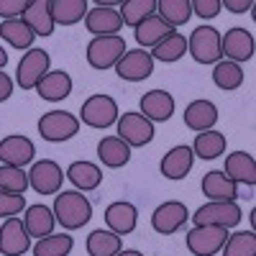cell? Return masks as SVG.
Returning <instances> with one entry per match:
<instances>
[{"mask_svg":"<svg viewBox=\"0 0 256 256\" xmlns=\"http://www.w3.org/2000/svg\"><path fill=\"white\" fill-rule=\"evenodd\" d=\"M28 6V0H0V18H20Z\"/></svg>","mask_w":256,"mask_h":256,"instance_id":"obj_42","label":"cell"},{"mask_svg":"<svg viewBox=\"0 0 256 256\" xmlns=\"http://www.w3.org/2000/svg\"><path fill=\"white\" fill-rule=\"evenodd\" d=\"M74 248V238L67 233H59V236H46L38 238V244L34 246V256H70V251Z\"/></svg>","mask_w":256,"mask_h":256,"instance_id":"obj_38","label":"cell"},{"mask_svg":"<svg viewBox=\"0 0 256 256\" xmlns=\"http://www.w3.org/2000/svg\"><path fill=\"white\" fill-rule=\"evenodd\" d=\"M118 138L128 146H146L154 138V123L141 113H123L118 118Z\"/></svg>","mask_w":256,"mask_h":256,"instance_id":"obj_11","label":"cell"},{"mask_svg":"<svg viewBox=\"0 0 256 256\" xmlns=\"http://www.w3.org/2000/svg\"><path fill=\"white\" fill-rule=\"evenodd\" d=\"M31 248V236L20 218H6L0 226V254L3 256H24Z\"/></svg>","mask_w":256,"mask_h":256,"instance_id":"obj_12","label":"cell"},{"mask_svg":"<svg viewBox=\"0 0 256 256\" xmlns=\"http://www.w3.org/2000/svg\"><path fill=\"white\" fill-rule=\"evenodd\" d=\"M116 256H144L141 251H136V248H120Z\"/></svg>","mask_w":256,"mask_h":256,"instance_id":"obj_45","label":"cell"},{"mask_svg":"<svg viewBox=\"0 0 256 256\" xmlns=\"http://www.w3.org/2000/svg\"><path fill=\"white\" fill-rule=\"evenodd\" d=\"M10 95H13V80L0 70V102H6Z\"/></svg>","mask_w":256,"mask_h":256,"instance_id":"obj_43","label":"cell"},{"mask_svg":"<svg viewBox=\"0 0 256 256\" xmlns=\"http://www.w3.org/2000/svg\"><path fill=\"white\" fill-rule=\"evenodd\" d=\"M6 64H8V52H6L3 46H0V70H3Z\"/></svg>","mask_w":256,"mask_h":256,"instance_id":"obj_46","label":"cell"},{"mask_svg":"<svg viewBox=\"0 0 256 256\" xmlns=\"http://www.w3.org/2000/svg\"><path fill=\"white\" fill-rule=\"evenodd\" d=\"M220 54L233 64L254 59V36H251V31H246L241 26L226 31V36H220Z\"/></svg>","mask_w":256,"mask_h":256,"instance_id":"obj_13","label":"cell"},{"mask_svg":"<svg viewBox=\"0 0 256 256\" xmlns=\"http://www.w3.org/2000/svg\"><path fill=\"white\" fill-rule=\"evenodd\" d=\"M192 13H198L200 18H216L220 13V0H190Z\"/></svg>","mask_w":256,"mask_h":256,"instance_id":"obj_41","label":"cell"},{"mask_svg":"<svg viewBox=\"0 0 256 256\" xmlns=\"http://www.w3.org/2000/svg\"><path fill=\"white\" fill-rule=\"evenodd\" d=\"M126 41L123 36H95L88 44V64L92 70H110L118 64V59L126 54Z\"/></svg>","mask_w":256,"mask_h":256,"instance_id":"obj_2","label":"cell"},{"mask_svg":"<svg viewBox=\"0 0 256 256\" xmlns=\"http://www.w3.org/2000/svg\"><path fill=\"white\" fill-rule=\"evenodd\" d=\"M120 236H116L113 230H92L88 236V244H84V248H88L90 256H116L120 251Z\"/></svg>","mask_w":256,"mask_h":256,"instance_id":"obj_31","label":"cell"},{"mask_svg":"<svg viewBox=\"0 0 256 256\" xmlns=\"http://www.w3.org/2000/svg\"><path fill=\"white\" fill-rule=\"evenodd\" d=\"M212 82H216V88L230 92V90H238L244 84V72L238 64H233L228 59H220L216 67H212Z\"/></svg>","mask_w":256,"mask_h":256,"instance_id":"obj_33","label":"cell"},{"mask_svg":"<svg viewBox=\"0 0 256 256\" xmlns=\"http://www.w3.org/2000/svg\"><path fill=\"white\" fill-rule=\"evenodd\" d=\"M202 195L210 202H223V200H236L238 198V184L230 177L223 174V169H212L202 177Z\"/></svg>","mask_w":256,"mask_h":256,"instance_id":"obj_19","label":"cell"},{"mask_svg":"<svg viewBox=\"0 0 256 256\" xmlns=\"http://www.w3.org/2000/svg\"><path fill=\"white\" fill-rule=\"evenodd\" d=\"M223 256H256V233L254 230H238L228 233V241L223 244Z\"/></svg>","mask_w":256,"mask_h":256,"instance_id":"obj_37","label":"cell"},{"mask_svg":"<svg viewBox=\"0 0 256 256\" xmlns=\"http://www.w3.org/2000/svg\"><path fill=\"white\" fill-rule=\"evenodd\" d=\"M62 182H64V172L52 159L36 162L28 172V184L38 192V195H56V192H62Z\"/></svg>","mask_w":256,"mask_h":256,"instance_id":"obj_10","label":"cell"},{"mask_svg":"<svg viewBox=\"0 0 256 256\" xmlns=\"http://www.w3.org/2000/svg\"><path fill=\"white\" fill-rule=\"evenodd\" d=\"M64 177H67L77 192H90V190H98L100 182H102V169L92 162H72L70 169L64 172Z\"/></svg>","mask_w":256,"mask_h":256,"instance_id":"obj_25","label":"cell"},{"mask_svg":"<svg viewBox=\"0 0 256 256\" xmlns=\"http://www.w3.org/2000/svg\"><path fill=\"white\" fill-rule=\"evenodd\" d=\"M187 248L195 256H216L223 244L228 241V228L220 226H195L192 230H187Z\"/></svg>","mask_w":256,"mask_h":256,"instance_id":"obj_7","label":"cell"},{"mask_svg":"<svg viewBox=\"0 0 256 256\" xmlns=\"http://www.w3.org/2000/svg\"><path fill=\"white\" fill-rule=\"evenodd\" d=\"M28 187V172H24L20 166H0V190L10 192V195H24Z\"/></svg>","mask_w":256,"mask_h":256,"instance_id":"obj_39","label":"cell"},{"mask_svg":"<svg viewBox=\"0 0 256 256\" xmlns=\"http://www.w3.org/2000/svg\"><path fill=\"white\" fill-rule=\"evenodd\" d=\"M54 26H74L88 16V0H49Z\"/></svg>","mask_w":256,"mask_h":256,"instance_id":"obj_27","label":"cell"},{"mask_svg":"<svg viewBox=\"0 0 256 256\" xmlns=\"http://www.w3.org/2000/svg\"><path fill=\"white\" fill-rule=\"evenodd\" d=\"M118 13H120V20L126 26L136 28L141 20H146L148 16L156 13V0H123L118 6Z\"/></svg>","mask_w":256,"mask_h":256,"instance_id":"obj_32","label":"cell"},{"mask_svg":"<svg viewBox=\"0 0 256 256\" xmlns=\"http://www.w3.org/2000/svg\"><path fill=\"white\" fill-rule=\"evenodd\" d=\"M84 28L95 36H118V31L123 28V20H120L118 8L95 6L92 10H88V16H84Z\"/></svg>","mask_w":256,"mask_h":256,"instance_id":"obj_15","label":"cell"},{"mask_svg":"<svg viewBox=\"0 0 256 256\" xmlns=\"http://www.w3.org/2000/svg\"><path fill=\"white\" fill-rule=\"evenodd\" d=\"M24 208H26L24 195H10V192L0 190V218H16Z\"/></svg>","mask_w":256,"mask_h":256,"instance_id":"obj_40","label":"cell"},{"mask_svg":"<svg viewBox=\"0 0 256 256\" xmlns=\"http://www.w3.org/2000/svg\"><path fill=\"white\" fill-rule=\"evenodd\" d=\"M52 212H54L56 223H62V228L77 230V228L90 223L92 205H90V200L84 198L82 192H77V190H62V192H56V198H54Z\"/></svg>","mask_w":256,"mask_h":256,"instance_id":"obj_1","label":"cell"},{"mask_svg":"<svg viewBox=\"0 0 256 256\" xmlns=\"http://www.w3.org/2000/svg\"><path fill=\"white\" fill-rule=\"evenodd\" d=\"M223 174L230 177L236 184H248V187H254V184H256V162H254V156L246 154V152H233V154L226 156Z\"/></svg>","mask_w":256,"mask_h":256,"instance_id":"obj_22","label":"cell"},{"mask_svg":"<svg viewBox=\"0 0 256 256\" xmlns=\"http://www.w3.org/2000/svg\"><path fill=\"white\" fill-rule=\"evenodd\" d=\"M80 131V118L67 113V110H49L41 116L38 120V134L44 141L59 144V141H70Z\"/></svg>","mask_w":256,"mask_h":256,"instance_id":"obj_4","label":"cell"},{"mask_svg":"<svg viewBox=\"0 0 256 256\" xmlns=\"http://www.w3.org/2000/svg\"><path fill=\"white\" fill-rule=\"evenodd\" d=\"M36 92L41 100H49V102H56V100H64V98H70L72 92V77L67 72H49L44 74V80H41L36 84Z\"/></svg>","mask_w":256,"mask_h":256,"instance_id":"obj_28","label":"cell"},{"mask_svg":"<svg viewBox=\"0 0 256 256\" xmlns=\"http://www.w3.org/2000/svg\"><path fill=\"white\" fill-rule=\"evenodd\" d=\"M195 226H220V228H233L241 223V208L236 200H223V202H208L198 208L195 216H190Z\"/></svg>","mask_w":256,"mask_h":256,"instance_id":"obj_8","label":"cell"},{"mask_svg":"<svg viewBox=\"0 0 256 256\" xmlns=\"http://www.w3.org/2000/svg\"><path fill=\"white\" fill-rule=\"evenodd\" d=\"M105 223H108V230H113L116 236H128V233L136 230L138 210H136V205L126 202V200L110 202L105 208Z\"/></svg>","mask_w":256,"mask_h":256,"instance_id":"obj_16","label":"cell"},{"mask_svg":"<svg viewBox=\"0 0 256 256\" xmlns=\"http://www.w3.org/2000/svg\"><path fill=\"white\" fill-rule=\"evenodd\" d=\"M26 20V26L36 34V36H52L54 34V20H52V10H49V0H28V6L20 16Z\"/></svg>","mask_w":256,"mask_h":256,"instance_id":"obj_26","label":"cell"},{"mask_svg":"<svg viewBox=\"0 0 256 256\" xmlns=\"http://www.w3.org/2000/svg\"><path fill=\"white\" fill-rule=\"evenodd\" d=\"M36 154V146L31 138L20 136V134H13V136H6L0 141V162L8 164V166H20L28 164Z\"/></svg>","mask_w":256,"mask_h":256,"instance_id":"obj_17","label":"cell"},{"mask_svg":"<svg viewBox=\"0 0 256 256\" xmlns=\"http://www.w3.org/2000/svg\"><path fill=\"white\" fill-rule=\"evenodd\" d=\"M192 162H195V154H192V148L180 144L174 148H169V152L164 154L159 169H162V174L166 180H184L187 172L192 169Z\"/></svg>","mask_w":256,"mask_h":256,"instance_id":"obj_21","label":"cell"},{"mask_svg":"<svg viewBox=\"0 0 256 256\" xmlns=\"http://www.w3.org/2000/svg\"><path fill=\"white\" fill-rule=\"evenodd\" d=\"M24 226H26L31 238H46V236L54 233L56 218H54L52 208H46V205H31V208H26Z\"/></svg>","mask_w":256,"mask_h":256,"instance_id":"obj_24","label":"cell"},{"mask_svg":"<svg viewBox=\"0 0 256 256\" xmlns=\"http://www.w3.org/2000/svg\"><path fill=\"white\" fill-rule=\"evenodd\" d=\"M49 52L34 46L20 56L16 70V82L20 84V90H36V84L44 80V74H49Z\"/></svg>","mask_w":256,"mask_h":256,"instance_id":"obj_5","label":"cell"},{"mask_svg":"<svg viewBox=\"0 0 256 256\" xmlns=\"http://www.w3.org/2000/svg\"><path fill=\"white\" fill-rule=\"evenodd\" d=\"M172 34H174V28L169 26L164 18H159L156 13L148 16L146 20H141V24L136 26V31H134V36L138 41V49H148V46L154 49L159 41H164L166 36H172Z\"/></svg>","mask_w":256,"mask_h":256,"instance_id":"obj_23","label":"cell"},{"mask_svg":"<svg viewBox=\"0 0 256 256\" xmlns=\"http://www.w3.org/2000/svg\"><path fill=\"white\" fill-rule=\"evenodd\" d=\"M220 6H226V8L233 10V13H246V10L254 8L251 0H226V3H220Z\"/></svg>","mask_w":256,"mask_h":256,"instance_id":"obj_44","label":"cell"},{"mask_svg":"<svg viewBox=\"0 0 256 256\" xmlns=\"http://www.w3.org/2000/svg\"><path fill=\"white\" fill-rule=\"evenodd\" d=\"M80 120L90 128H110L118 123V102L110 95H92L82 102Z\"/></svg>","mask_w":256,"mask_h":256,"instance_id":"obj_6","label":"cell"},{"mask_svg":"<svg viewBox=\"0 0 256 256\" xmlns=\"http://www.w3.org/2000/svg\"><path fill=\"white\" fill-rule=\"evenodd\" d=\"M226 152V136L220 131H202L195 138V146H192V154H198L200 159H218Z\"/></svg>","mask_w":256,"mask_h":256,"instance_id":"obj_35","label":"cell"},{"mask_svg":"<svg viewBox=\"0 0 256 256\" xmlns=\"http://www.w3.org/2000/svg\"><path fill=\"white\" fill-rule=\"evenodd\" d=\"M0 38H6L13 49H31L36 34L26 26L24 18H10L0 24Z\"/></svg>","mask_w":256,"mask_h":256,"instance_id":"obj_30","label":"cell"},{"mask_svg":"<svg viewBox=\"0 0 256 256\" xmlns=\"http://www.w3.org/2000/svg\"><path fill=\"white\" fill-rule=\"evenodd\" d=\"M190 218V210L184 202L180 200H166L162 202L156 210H154V216H152V228L156 233H162V236H172V233L182 230L184 223Z\"/></svg>","mask_w":256,"mask_h":256,"instance_id":"obj_9","label":"cell"},{"mask_svg":"<svg viewBox=\"0 0 256 256\" xmlns=\"http://www.w3.org/2000/svg\"><path fill=\"white\" fill-rule=\"evenodd\" d=\"M218 123V108L210 100H192L184 108V126L195 134L212 131V126Z\"/></svg>","mask_w":256,"mask_h":256,"instance_id":"obj_18","label":"cell"},{"mask_svg":"<svg viewBox=\"0 0 256 256\" xmlns=\"http://www.w3.org/2000/svg\"><path fill=\"white\" fill-rule=\"evenodd\" d=\"M98 159L110 169L126 166L128 159H131V146H128L126 141H120L118 136H105L98 144Z\"/></svg>","mask_w":256,"mask_h":256,"instance_id":"obj_29","label":"cell"},{"mask_svg":"<svg viewBox=\"0 0 256 256\" xmlns=\"http://www.w3.org/2000/svg\"><path fill=\"white\" fill-rule=\"evenodd\" d=\"M174 113V98L166 90H152L141 98V116L152 123H164Z\"/></svg>","mask_w":256,"mask_h":256,"instance_id":"obj_20","label":"cell"},{"mask_svg":"<svg viewBox=\"0 0 256 256\" xmlns=\"http://www.w3.org/2000/svg\"><path fill=\"white\" fill-rule=\"evenodd\" d=\"M156 16L164 18L172 28H177L190 20L192 6H190V0H162V3H156Z\"/></svg>","mask_w":256,"mask_h":256,"instance_id":"obj_36","label":"cell"},{"mask_svg":"<svg viewBox=\"0 0 256 256\" xmlns=\"http://www.w3.org/2000/svg\"><path fill=\"white\" fill-rule=\"evenodd\" d=\"M116 72L120 80H128V82H141L146 80L148 74L154 72V59L148 52L144 49H134V52H126L118 64H116Z\"/></svg>","mask_w":256,"mask_h":256,"instance_id":"obj_14","label":"cell"},{"mask_svg":"<svg viewBox=\"0 0 256 256\" xmlns=\"http://www.w3.org/2000/svg\"><path fill=\"white\" fill-rule=\"evenodd\" d=\"M148 54H152V59L172 64V62H177V59H182L187 54V38L174 31L172 36H166L164 41H159V44L154 46V52H148Z\"/></svg>","mask_w":256,"mask_h":256,"instance_id":"obj_34","label":"cell"},{"mask_svg":"<svg viewBox=\"0 0 256 256\" xmlns=\"http://www.w3.org/2000/svg\"><path fill=\"white\" fill-rule=\"evenodd\" d=\"M187 52L198 64H218L220 62V34L212 26H198L187 38Z\"/></svg>","mask_w":256,"mask_h":256,"instance_id":"obj_3","label":"cell"}]
</instances>
